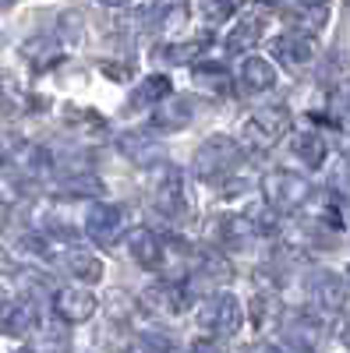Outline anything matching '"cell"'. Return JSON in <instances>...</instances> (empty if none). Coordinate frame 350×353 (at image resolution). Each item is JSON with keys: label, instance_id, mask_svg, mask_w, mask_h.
Returning <instances> with one entry per match:
<instances>
[{"label": "cell", "instance_id": "cell-1", "mask_svg": "<svg viewBox=\"0 0 350 353\" xmlns=\"http://www.w3.org/2000/svg\"><path fill=\"white\" fill-rule=\"evenodd\" d=\"M262 194H266V205L273 212H298L301 205H308L311 198V184L301 173L290 170H273L262 176Z\"/></svg>", "mask_w": 350, "mask_h": 353}, {"label": "cell", "instance_id": "cell-2", "mask_svg": "<svg viewBox=\"0 0 350 353\" xmlns=\"http://www.w3.org/2000/svg\"><path fill=\"white\" fill-rule=\"evenodd\" d=\"M237 166H241V145L233 138H226V134L209 138L195 152V173L202 176V181H223V176H233Z\"/></svg>", "mask_w": 350, "mask_h": 353}, {"label": "cell", "instance_id": "cell-3", "mask_svg": "<svg viewBox=\"0 0 350 353\" xmlns=\"http://www.w3.org/2000/svg\"><path fill=\"white\" fill-rule=\"evenodd\" d=\"M198 329L209 336H233L244 321V307L233 293H213L198 304Z\"/></svg>", "mask_w": 350, "mask_h": 353}, {"label": "cell", "instance_id": "cell-4", "mask_svg": "<svg viewBox=\"0 0 350 353\" xmlns=\"http://www.w3.org/2000/svg\"><path fill=\"white\" fill-rule=\"evenodd\" d=\"M286 128H290V113L283 110V106H266V110H258L251 121L244 124V141H248V149H255V152H269L273 145L286 134Z\"/></svg>", "mask_w": 350, "mask_h": 353}, {"label": "cell", "instance_id": "cell-5", "mask_svg": "<svg viewBox=\"0 0 350 353\" xmlns=\"http://www.w3.org/2000/svg\"><path fill=\"white\" fill-rule=\"evenodd\" d=\"M308 304L322 314H336L347 304V283L336 272H315L308 279Z\"/></svg>", "mask_w": 350, "mask_h": 353}, {"label": "cell", "instance_id": "cell-6", "mask_svg": "<svg viewBox=\"0 0 350 353\" xmlns=\"http://www.w3.org/2000/svg\"><path fill=\"white\" fill-rule=\"evenodd\" d=\"M85 226H89V237L103 248L117 244L124 230V209L121 205H106V201H93L89 205V216H85Z\"/></svg>", "mask_w": 350, "mask_h": 353}, {"label": "cell", "instance_id": "cell-7", "mask_svg": "<svg viewBox=\"0 0 350 353\" xmlns=\"http://www.w3.org/2000/svg\"><path fill=\"white\" fill-rule=\"evenodd\" d=\"M96 297L85 286H64L53 293V311L61 321H68V325H81V321H89L96 314Z\"/></svg>", "mask_w": 350, "mask_h": 353}, {"label": "cell", "instance_id": "cell-8", "mask_svg": "<svg viewBox=\"0 0 350 353\" xmlns=\"http://www.w3.org/2000/svg\"><path fill=\"white\" fill-rule=\"evenodd\" d=\"M280 329H283V339L286 346H294L301 353H311L318 343H322V325L315 321V314L308 311H290L280 318Z\"/></svg>", "mask_w": 350, "mask_h": 353}, {"label": "cell", "instance_id": "cell-9", "mask_svg": "<svg viewBox=\"0 0 350 353\" xmlns=\"http://www.w3.org/2000/svg\"><path fill=\"white\" fill-rule=\"evenodd\" d=\"M142 304L149 307V311H156V314L177 318V314H184V307H188V290H184L181 283L166 279V283H156V286L145 290Z\"/></svg>", "mask_w": 350, "mask_h": 353}, {"label": "cell", "instance_id": "cell-10", "mask_svg": "<svg viewBox=\"0 0 350 353\" xmlns=\"http://www.w3.org/2000/svg\"><path fill=\"white\" fill-rule=\"evenodd\" d=\"M128 251H131V258L142 265V269H149V272H159V269H163L166 244L159 241V233L145 230V226L131 230V233H128Z\"/></svg>", "mask_w": 350, "mask_h": 353}, {"label": "cell", "instance_id": "cell-11", "mask_svg": "<svg viewBox=\"0 0 350 353\" xmlns=\"http://www.w3.org/2000/svg\"><path fill=\"white\" fill-rule=\"evenodd\" d=\"M117 145H121V152H124L135 166H156V163H163V156H166L163 141L153 138V134H142V131H124L121 138H117Z\"/></svg>", "mask_w": 350, "mask_h": 353}, {"label": "cell", "instance_id": "cell-12", "mask_svg": "<svg viewBox=\"0 0 350 353\" xmlns=\"http://www.w3.org/2000/svg\"><path fill=\"white\" fill-rule=\"evenodd\" d=\"M273 53H276V61L286 64L290 71H304L315 61V39L301 36V32H286L273 43Z\"/></svg>", "mask_w": 350, "mask_h": 353}, {"label": "cell", "instance_id": "cell-13", "mask_svg": "<svg viewBox=\"0 0 350 353\" xmlns=\"http://www.w3.org/2000/svg\"><path fill=\"white\" fill-rule=\"evenodd\" d=\"M36 325V311L32 304H25V301H11V304H0V336H28Z\"/></svg>", "mask_w": 350, "mask_h": 353}, {"label": "cell", "instance_id": "cell-14", "mask_svg": "<svg viewBox=\"0 0 350 353\" xmlns=\"http://www.w3.org/2000/svg\"><path fill=\"white\" fill-rule=\"evenodd\" d=\"M280 11H283V18H290L298 25L294 32H301V36L322 32L326 21H329V8L326 4H283Z\"/></svg>", "mask_w": 350, "mask_h": 353}, {"label": "cell", "instance_id": "cell-15", "mask_svg": "<svg viewBox=\"0 0 350 353\" xmlns=\"http://www.w3.org/2000/svg\"><path fill=\"white\" fill-rule=\"evenodd\" d=\"M191 117H195L191 99L188 96H173V99H163V106L153 113V124L163 128V131H184L191 124Z\"/></svg>", "mask_w": 350, "mask_h": 353}, {"label": "cell", "instance_id": "cell-16", "mask_svg": "<svg viewBox=\"0 0 350 353\" xmlns=\"http://www.w3.org/2000/svg\"><path fill=\"white\" fill-rule=\"evenodd\" d=\"M156 205L163 216H181L188 209V198H184V176L177 170H170L163 176V184L156 188Z\"/></svg>", "mask_w": 350, "mask_h": 353}, {"label": "cell", "instance_id": "cell-17", "mask_svg": "<svg viewBox=\"0 0 350 353\" xmlns=\"http://www.w3.org/2000/svg\"><path fill=\"white\" fill-rule=\"evenodd\" d=\"M241 85L248 88V92H269V88L276 85V68L266 61V57H248V61L241 64L237 71Z\"/></svg>", "mask_w": 350, "mask_h": 353}, {"label": "cell", "instance_id": "cell-18", "mask_svg": "<svg viewBox=\"0 0 350 353\" xmlns=\"http://www.w3.org/2000/svg\"><path fill=\"white\" fill-rule=\"evenodd\" d=\"M220 241H223V248H230V251H248V248L258 241V233L251 230V223H248L244 216H230V219L220 223Z\"/></svg>", "mask_w": 350, "mask_h": 353}, {"label": "cell", "instance_id": "cell-19", "mask_svg": "<svg viewBox=\"0 0 350 353\" xmlns=\"http://www.w3.org/2000/svg\"><path fill=\"white\" fill-rule=\"evenodd\" d=\"M294 156L304 163V166H322L326 163V138L318 131H298L294 141H290Z\"/></svg>", "mask_w": 350, "mask_h": 353}, {"label": "cell", "instance_id": "cell-20", "mask_svg": "<svg viewBox=\"0 0 350 353\" xmlns=\"http://www.w3.org/2000/svg\"><path fill=\"white\" fill-rule=\"evenodd\" d=\"M68 269L85 279V283H99L103 279V261L96 254H89L85 248H68Z\"/></svg>", "mask_w": 350, "mask_h": 353}, {"label": "cell", "instance_id": "cell-21", "mask_svg": "<svg viewBox=\"0 0 350 353\" xmlns=\"http://www.w3.org/2000/svg\"><path fill=\"white\" fill-rule=\"evenodd\" d=\"M262 39V18H244L230 28V36H226V50L230 53H244L251 50L255 43Z\"/></svg>", "mask_w": 350, "mask_h": 353}, {"label": "cell", "instance_id": "cell-22", "mask_svg": "<svg viewBox=\"0 0 350 353\" xmlns=\"http://www.w3.org/2000/svg\"><path fill=\"white\" fill-rule=\"evenodd\" d=\"M195 81L202 92H213V96H226L230 92V71L223 64H202L195 71Z\"/></svg>", "mask_w": 350, "mask_h": 353}, {"label": "cell", "instance_id": "cell-23", "mask_svg": "<svg viewBox=\"0 0 350 353\" xmlns=\"http://www.w3.org/2000/svg\"><path fill=\"white\" fill-rule=\"evenodd\" d=\"M159 99H170V81L163 74H153V78H145L138 88H135V96H131V106H149V103H159Z\"/></svg>", "mask_w": 350, "mask_h": 353}, {"label": "cell", "instance_id": "cell-24", "mask_svg": "<svg viewBox=\"0 0 350 353\" xmlns=\"http://www.w3.org/2000/svg\"><path fill=\"white\" fill-rule=\"evenodd\" d=\"M57 191H61L64 198H96V194H103V184L96 181V176H89V173H78V176L61 181Z\"/></svg>", "mask_w": 350, "mask_h": 353}, {"label": "cell", "instance_id": "cell-25", "mask_svg": "<svg viewBox=\"0 0 350 353\" xmlns=\"http://www.w3.org/2000/svg\"><path fill=\"white\" fill-rule=\"evenodd\" d=\"M25 57L32 61V68H50L61 61V46H57L53 39H32L25 46Z\"/></svg>", "mask_w": 350, "mask_h": 353}, {"label": "cell", "instance_id": "cell-26", "mask_svg": "<svg viewBox=\"0 0 350 353\" xmlns=\"http://www.w3.org/2000/svg\"><path fill=\"white\" fill-rule=\"evenodd\" d=\"M273 318H283L276 297H273V293H255V301H251V321H255V329H266Z\"/></svg>", "mask_w": 350, "mask_h": 353}, {"label": "cell", "instance_id": "cell-27", "mask_svg": "<svg viewBox=\"0 0 350 353\" xmlns=\"http://www.w3.org/2000/svg\"><path fill=\"white\" fill-rule=\"evenodd\" d=\"M14 166H21L28 176H36V173H43L50 166V159H46V152L39 149V145H21L18 156H14Z\"/></svg>", "mask_w": 350, "mask_h": 353}, {"label": "cell", "instance_id": "cell-28", "mask_svg": "<svg viewBox=\"0 0 350 353\" xmlns=\"http://www.w3.org/2000/svg\"><path fill=\"white\" fill-rule=\"evenodd\" d=\"M32 353H68L71 350V336L68 332H57V329H46L43 336L32 339V346H28Z\"/></svg>", "mask_w": 350, "mask_h": 353}, {"label": "cell", "instance_id": "cell-29", "mask_svg": "<svg viewBox=\"0 0 350 353\" xmlns=\"http://www.w3.org/2000/svg\"><path fill=\"white\" fill-rule=\"evenodd\" d=\"M198 50H202V43H181V46H163L159 50V61L163 64H188V61H195L198 57Z\"/></svg>", "mask_w": 350, "mask_h": 353}, {"label": "cell", "instance_id": "cell-30", "mask_svg": "<svg viewBox=\"0 0 350 353\" xmlns=\"http://www.w3.org/2000/svg\"><path fill=\"white\" fill-rule=\"evenodd\" d=\"M329 106L336 117H343V121H350V78H343L336 88H333V96H329Z\"/></svg>", "mask_w": 350, "mask_h": 353}, {"label": "cell", "instance_id": "cell-31", "mask_svg": "<svg viewBox=\"0 0 350 353\" xmlns=\"http://www.w3.org/2000/svg\"><path fill=\"white\" fill-rule=\"evenodd\" d=\"M244 219L251 223V230H255V233H276V216H273L269 205H266V209H251Z\"/></svg>", "mask_w": 350, "mask_h": 353}, {"label": "cell", "instance_id": "cell-32", "mask_svg": "<svg viewBox=\"0 0 350 353\" xmlns=\"http://www.w3.org/2000/svg\"><path fill=\"white\" fill-rule=\"evenodd\" d=\"M198 265H202V269H206L213 279H226V276H230V261H226L223 254H216V251H206Z\"/></svg>", "mask_w": 350, "mask_h": 353}, {"label": "cell", "instance_id": "cell-33", "mask_svg": "<svg viewBox=\"0 0 350 353\" xmlns=\"http://www.w3.org/2000/svg\"><path fill=\"white\" fill-rule=\"evenodd\" d=\"M329 188H333V194H340L343 201H350V163H343V166H336V170H333Z\"/></svg>", "mask_w": 350, "mask_h": 353}, {"label": "cell", "instance_id": "cell-34", "mask_svg": "<svg viewBox=\"0 0 350 353\" xmlns=\"http://www.w3.org/2000/svg\"><path fill=\"white\" fill-rule=\"evenodd\" d=\"M198 11L206 14L209 21H223V18H230L233 11H237V8H233V4H202Z\"/></svg>", "mask_w": 350, "mask_h": 353}, {"label": "cell", "instance_id": "cell-35", "mask_svg": "<svg viewBox=\"0 0 350 353\" xmlns=\"http://www.w3.org/2000/svg\"><path fill=\"white\" fill-rule=\"evenodd\" d=\"M191 353H220V346H216L213 339H198V343L191 346Z\"/></svg>", "mask_w": 350, "mask_h": 353}, {"label": "cell", "instance_id": "cell-36", "mask_svg": "<svg viewBox=\"0 0 350 353\" xmlns=\"http://www.w3.org/2000/svg\"><path fill=\"white\" fill-rule=\"evenodd\" d=\"M248 353H283V350H276L269 343H255V346H248Z\"/></svg>", "mask_w": 350, "mask_h": 353}, {"label": "cell", "instance_id": "cell-37", "mask_svg": "<svg viewBox=\"0 0 350 353\" xmlns=\"http://www.w3.org/2000/svg\"><path fill=\"white\" fill-rule=\"evenodd\" d=\"M14 269V261H11V254L4 251V248H0V272H11Z\"/></svg>", "mask_w": 350, "mask_h": 353}, {"label": "cell", "instance_id": "cell-38", "mask_svg": "<svg viewBox=\"0 0 350 353\" xmlns=\"http://www.w3.org/2000/svg\"><path fill=\"white\" fill-rule=\"evenodd\" d=\"M336 134H340V149H343V152H350V128H340Z\"/></svg>", "mask_w": 350, "mask_h": 353}, {"label": "cell", "instance_id": "cell-39", "mask_svg": "<svg viewBox=\"0 0 350 353\" xmlns=\"http://www.w3.org/2000/svg\"><path fill=\"white\" fill-rule=\"evenodd\" d=\"M0 166H4V149H0Z\"/></svg>", "mask_w": 350, "mask_h": 353}, {"label": "cell", "instance_id": "cell-40", "mask_svg": "<svg viewBox=\"0 0 350 353\" xmlns=\"http://www.w3.org/2000/svg\"><path fill=\"white\" fill-rule=\"evenodd\" d=\"M18 353H32V350H18Z\"/></svg>", "mask_w": 350, "mask_h": 353}]
</instances>
